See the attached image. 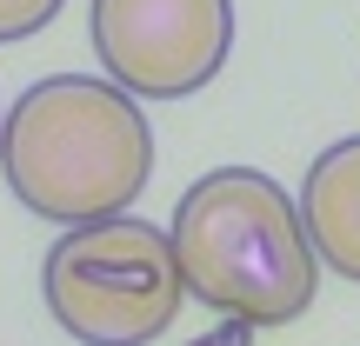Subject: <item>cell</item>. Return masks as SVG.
I'll use <instances>...</instances> for the list:
<instances>
[{
	"mask_svg": "<svg viewBox=\"0 0 360 346\" xmlns=\"http://www.w3.org/2000/svg\"><path fill=\"white\" fill-rule=\"evenodd\" d=\"M0 173L47 227L114 220L154 180V127L114 80L47 74L0 114Z\"/></svg>",
	"mask_w": 360,
	"mask_h": 346,
	"instance_id": "obj_1",
	"label": "cell"
},
{
	"mask_svg": "<svg viewBox=\"0 0 360 346\" xmlns=\"http://www.w3.org/2000/svg\"><path fill=\"white\" fill-rule=\"evenodd\" d=\"M174 267L207 313L233 326H294L321 293V260L294 193L260 167H214L174 206Z\"/></svg>",
	"mask_w": 360,
	"mask_h": 346,
	"instance_id": "obj_2",
	"label": "cell"
},
{
	"mask_svg": "<svg viewBox=\"0 0 360 346\" xmlns=\"http://www.w3.org/2000/svg\"><path fill=\"white\" fill-rule=\"evenodd\" d=\"M40 300L53 326L80 346H154L180 320V267L174 240L154 220H87L67 227L40 260Z\"/></svg>",
	"mask_w": 360,
	"mask_h": 346,
	"instance_id": "obj_3",
	"label": "cell"
},
{
	"mask_svg": "<svg viewBox=\"0 0 360 346\" xmlns=\"http://www.w3.org/2000/svg\"><path fill=\"white\" fill-rule=\"evenodd\" d=\"M94 60L134 100H187L233 53V0H94Z\"/></svg>",
	"mask_w": 360,
	"mask_h": 346,
	"instance_id": "obj_4",
	"label": "cell"
},
{
	"mask_svg": "<svg viewBox=\"0 0 360 346\" xmlns=\"http://www.w3.org/2000/svg\"><path fill=\"white\" fill-rule=\"evenodd\" d=\"M294 206H300V227L314 240V260L360 286V133L334 140L314 160Z\"/></svg>",
	"mask_w": 360,
	"mask_h": 346,
	"instance_id": "obj_5",
	"label": "cell"
},
{
	"mask_svg": "<svg viewBox=\"0 0 360 346\" xmlns=\"http://www.w3.org/2000/svg\"><path fill=\"white\" fill-rule=\"evenodd\" d=\"M67 0H0V47H13V40L40 34V27L60 13Z\"/></svg>",
	"mask_w": 360,
	"mask_h": 346,
	"instance_id": "obj_6",
	"label": "cell"
}]
</instances>
